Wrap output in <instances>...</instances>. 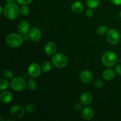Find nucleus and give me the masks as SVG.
Instances as JSON below:
<instances>
[{"mask_svg":"<svg viewBox=\"0 0 121 121\" xmlns=\"http://www.w3.org/2000/svg\"><path fill=\"white\" fill-rule=\"evenodd\" d=\"M20 14V8L14 2L8 3L4 8V14L9 20H15Z\"/></svg>","mask_w":121,"mask_h":121,"instance_id":"f257e3e1","label":"nucleus"},{"mask_svg":"<svg viewBox=\"0 0 121 121\" xmlns=\"http://www.w3.org/2000/svg\"><path fill=\"white\" fill-rule=\"evenodd\" d=\"M6 43L9 47L12 48H18L22 45L23 43V37L21 34L11 33L6 37Z\"/></svg>","mask_w":121,"mask_h":121,"instance_id":"f03ea898","label":"nucleus"},{"mask_svg":"<svg viewBox=\"0 0 121 121\" xmlns=\"http://www.w3.org/2000/svg\"><path fill=\"white\" fill-rule=\"evenodd\" d=\"M118 61V57L115 53L112 51H108L105 52L102 57V62L103 65L107 67H111L116 65Z\"/></svg>","mask_w":121,"mask_h":121,"instance_id":"7ed1b4c3","label":"nucleus"},{"mask_svg":"<svg viewBox=\"0 0 121 121\" xmlns=\"http://www.w3.org/2000/svg\"><path fill=\"white\" fill-rule=\"evenodd\" d=\"M67 62H68V60H67V56L63 53H56L52 56V65L58 69L65 67L67 65Z\"/></svg>","mask_w":121,"mask_h":121,"instance_id":"20e7f679","label":"nucleus"},{"mask_svg":"<svg viewBox=\"0 0 121 121\" xmlns=\"http://www.w3.org/2000/svg\"><path fill=\"white\" fill-rule=\"evenodd\" d=\"M27 86V83L24 78L21 77H16L12 79L11 82V87L12 89L16 92H21L23 91Z\"/></svg>","mask_w":121,"mask_h":121,"instance_id":"39448f33","label":"nucleus"},{"mask_svg":"<svg viewBox=\"0 0 121 121\" xmlns=\"http://www.w3.org/2000/svg\"><path fill=\"white\" fill-rule=\"evenodd\" d=\"M120 34L117 30L110 28L106 33V40L108 42L112 45H116L119 42Z\"/></svg>","mask_w":121,"mask_h":121,"instance_id":"423d86ee","label":"nucleus"},{"mask_svg":"<svg viewBox=\"0 0 121 121\" xmlns=\"http://www.w3.org/2000/svg\"><path fill=\"white\" fill-rule=\"evenodd\" d=\"M42 71L41 67L37 63H32L28 66V75L31 78H37L39 77L41 75Z\"/></svg>","mask_w":121,"mask_h":121,"instance_id":"0eeeda50","label":"nucleus"},{"mask_svg":"<svg viewBox=\"0 0 121 121\" xmlns=\"http://www.w3.org/2000/svg\"><path fill=\"white\" fill-rule=\"evenodd\" d=\"M10 114L13 118L15 119H20L24 115V108L23 106L20 105H13L10 109Z\"/></svg>","mask_w":121,"mask_h":121,"instance_id":"6e6552de","label":"nucleus"},{"mask_svg":"<svg viewBox=\"0 0 121 121\" xmlns=\"http://www.w3.org/2000/svg\"><path fill=\"white\" fill-rule=\"evenodd\" d=\"M79 78L83 83L86 84H89L92 82L93 79L92 73L87 70H84L82 71L80 73Z\"/></svg>","mask_w":121,"mask_h":121,"instance_id":"1a4fd4ad","label":"nucleus"},{"mask_svg":"<svg viewBox=\"0 0 121 121\" xmlns=\"http://www.w3.org/2000/svg\"><path fill=\"white\" fill-rule=\"evenodd\" d=\"M82 115L85 120L90 121L94 117L95 111L91 106H86L84 108L82 112Z\"/></svg>","mask_w":121,"mask_h":121,"instance_id":"9d476101","label":"nucleus"},{"mask_svg":"<svg viewBox=\"0 0 121 121\" xmlns=\"http://www.w3.org/2000/svg\"><path fill=\"white\" fill-rule=\"evenodd\" d=\"M28 36L32 41L36 42L39 41L41 38V32L40 29L36 27H34L30 30Z\"/></svg>","mask_w":121,"mask_h":121,"instance_id":"9b49d317","label":"nucleus"},{"mask_svg":"<svg viewBox=\"0 0 121 121\" xmlns=\"http://www.w3.org/2000/svg\"><path fill=\"white\" fill-rule=\"evenodd\" d=\"M30 23L26 20L21 21L18 26V31L21 35H26L30 31Z\"/></svg>","mask_w":121,"mask_h":121,"instance_id":"f8f14e48","label":"nucleus"},{"mask_svg":"<svg viewBox=\"0 0 121 121\" xmlns=\"http://www.w3.org/2000/svg\"><path fill=\"white\" fill-rule=\"evenodd\" d=\"M57 50V46L53 41L48 42L44 47V52L47 55L53 56L56 54Z\"/></svg>","mask_w":121,"mask_h":121,"instance_id":"ddd939ff","label":"nucleus"},{"mask_svg":"<svg viewBox=\"0 0 121 121\" xmlns=\"http://www.w3.org/2000/svg\"><path fill=\"white\" fill-rule=\"evenodd\" d=\"M80 102L85 105H89L92 102L93 96L90 92H84L81 95L80 98Z\"/></svg>","mask_w":121,"mask_h":121,"instance_id":"4468645a","label":"nucleus"},{"mask_svg":"<svg viewBox=\"0 0 121 121\" xmlns=\"http://www.w3.org/2000/svg\"><path fill=\"white\" fill-rule=\"evenodd\" d=\"M0 99L2 104H8L13 100V95L9 91H4L1 93Z\"/></svg>","mask_w":121,"mask_h":121,"instance_id":"2eb2a0df","label":"nucleus"},{"mask_svg":"<svg viewBox=\"0 0 121 121\" xmlns=\"http://www.w3.org/2000/svg\"><path fill=\"white\" fill-rule=\"evenodd\" d=\"M115 71L111 68L105 69L102 73V78L106 81H111L114 79L115 76Z\"/></svg>","mask_w":121,"mask_h":121,"instance_id":"dca6fc26","label":"nucleus"},{"mask_svg":"<svg viewBox=\"0 0 121 121\" xmlns=\"http://www.w3.org/2000/svg\"><path fill=\"white\" fill-rule=\"evenodd\" d=\"M84 9V6L82 2L76 1L73 2L72 5V10L74 14H80L83 12Z\"/></svg>","mask_w":121,"mask_h":121,"instance_id":"f3484780","label":"nucleus"},{"mask_svg":"<svg viewBox=\"0 0 121 121\" xmlns=\"http://www.w3.org/2000/svg\"><path fill=\"white\" fill-rule=\"evenodd\" d=\"M27 87L30 91H35L37 88V83L33 78L30 79L27 83Z\"/></svg>","mask_w":121,"mask_h":121,"instance_id":"a211bd4d","label":"nucleus"},{"mask_svg":"<svg viewBox=\"0 0 121 121\" xmlns=\"http://www.w3.org/2000/svg\"><path fill=\"white\" fill-rule=\"evenodd\" d=\"M100 4V0H87L86 1V5L88 8H97Z\"/></svg>","mask_w":121,"mask_h":121,"instance_id":"6ab92c4d","label":"nucleus"},{"mask_svg":"<svg viewBox=\"0 0 121 121\" xmlns=\"http://www.w3.org/2000/svg\"><path fill=\"white\" fill-rule=\"evenodd\" d=\"M108 31V28L106 26H100L97 28L96 33L97 34L99 35L100 36H102V35H105V34H106Z\"/></svg>","mask_w":121,"mask_h":121,"instance_id":"aec40b11","label":"nucleus"},{"mask_svg":"<svg viewBox=\"0 0 121 121\" xmlns=\"http://www.w3.org/2000/svg\"><path fill=\"white\" fill-rule=\"evenodd\" d=\"M9 86V82L6 79H2L0 80V91H6L8 88Z\"/></svg>","mask_w":121,"mask_h":121,"instance_id":"412c9836","label":"nucleus"},{"mask_svg":"<svg viewBox=\"0 0 121 121\" xmlns=\"http://www.w3.org/2000/svg\"><path fill=\"white\" fill-rule=\"evenodd\" d=\"M41 69H42L43 72L44 73L50 72L52 69V63L48 61H44L41 66Z\"/></svg>","mask_w":121,"mask_h":121,"instance_id":"4be33fe9","label":"nucleus"},{"mask_svg":"<svg viewBox=\"0 0 121 121\" xmlns=\"http://www.w3.org/2000/svg\"><path fill=\"white\" fill-rule=\"evenodd\" d=\"M3 76L7 80H12L14 78V74L11 70L7 69L3 72Z\"/></svg>","mask_w":121,"mask_h":121,"instance_id":"5701e85b","label":"nucleus"},{"mask_svg":"<svg viewBox=\"0 0 121 121\" xmlns=\"http://www.w3.org/2000/svg\"><path fill=\"white\" fill-rule=\"evenodd\" d=\"M37 110V107L34 104H30L27 105L26 106V111L27 113H35V111Z\"/></svg>","mask_w":121,"mask_h":121,"instance_id":"b1692460","label":"nucleus"},{"mask_svg":"<svg viewBox=\"0 0 121 121\" xmlns=\"http://www.w3.org/2000/svg\"><path fill=\"white\" fill-rule=\"evenodd\" d=\"M20 14L22 16H27L30 13V9L26 5H21V7L20 8Z\"/></svg>","mask_w":121,"mask_h":121,"instance_id":"393cba45","label":"nucleus"},{"mask_svg":"<svg viewBox=\"0 0 121 121\" xmlns=\"http://www.w3.org/2000/svg\"><path fill=\"white\" fill-rule=\"evenodd\" d=\"M93 85L96 88H101V87H102L104 86V83L102 80H101L100 79H97L93 82Z\"/></svg>","mask_w":121,"mask_h":121,"instance_id":"a878e982","label":"nucleus"},{"mask_svg":"<svg viewBox=\"0 0 121 121\" xmlns=\"http://www.w3.org/2000/svg\"><path fill=\"white\" fill-rule=\"evenodd\" d=\"M33 1V0H17V2L21 5H24L30 4Z\"/></svg>","mask_w":121,"mask_h":121,"instance_id":"bb28decb","label":"nucleus"},{"mask_svg":"<svg viewBox=\"0 0 121 121\" xmlns=\"http://www.w3.org/2000/svg\"><path fill=\"white\" fill-rule=\"evenodd\" d=\"M73 107V109H74V111H78V112L80 111V110L82 109V106L81 104L79 102H76V103H75V104H74Z\"/></svg>","mask_w":121,"mask_h":121,"instance_id":"cd10ccee","label":"nucleus"},{"mask_svg":"<svg viewBox=\"0 0 121 121\" xmlns=\"http://www.w3.org/2000/svg\"><path fill=\"white\" fill-rule=\"evenodd\" d=\"M93 15V10L92 8H89L86 11V15L87 17H92Z\"/></svg>","mask_w":121,"mask_h":121,"instance_id":"c85d7f7f","label":"nucleus"},{"mask_svg":"<svg viewBox=\"0 0 121 121\" xmlns=\"http://www.w3.org/2000/svg\"><path fill=\"white\" fill-rule=\"evenodd\" d=\"M115 71L118 75L121 76V65H117L115 66Z\"/></svg>","mask_w":121,"mask_h":121,"instance_id":"c756f323","label":"nucleus"},{"mask_svg":"<svg viewBox=\"0 0 121 121\" xmlns=\"http://www.w3.org/2000/svg\"><path fill=\"white\" fill-rule=\"evenodd\" d=\"M112 4L116 5H121V0H110Z\"/></svg>","mask_w":121,"mask_h":121,"instance_id":"7c9ffc66","label":"nucleus"},{"mask_svg":"<svg viewBox=\"0 0 121 121\" xmlns=\"http://www.w3.org/2000/svg\"><path fill=\"white\" fill-rule=\"evenodd\" d=\"M2 13H4V11H3V7H2V5L0 6V14H2Z\"/></svg>","mask_w":121,"mask_h":121,"instance_id":"2f4dec72","label":"nucleus"},{"mask_svg":"<svg viewBox=\"0 0 121 121\" xmlns=\"http://www.w3.org/2000/svg\"><path fill=\"white\" fill-rule=\"evenodd\" d=\"M5 1H7V2H8V3H9V2H14V1H15V0H5Z\"/></svg>","mask_w":121,"mask_h":121,"instance_id":"473e14b6","label":"nucleus"},{"mask_svg":"<svg viewBox=\"0 0 121 121\" xmlns=\"http://www.w3.org/2000/svg\"><path fill=\"white\" fill-rule=\"evenodd\" d=\"M119 18L121 19V11L119 12Z\"/></svg>","mask_w":121,"mask_h":121,"instance_id":"72a5a7b5","label":"nucleus"}]
</instances>
